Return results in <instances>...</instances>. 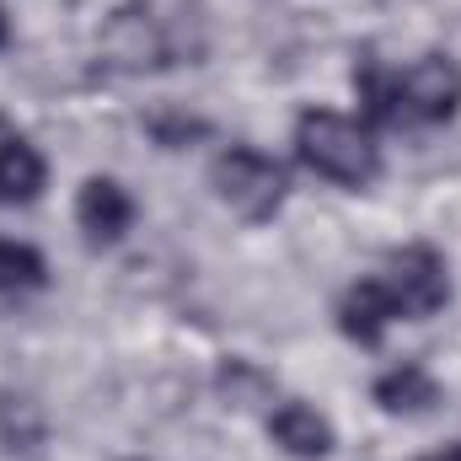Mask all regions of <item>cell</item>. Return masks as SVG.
<instances>
[{"label":"cell","instance_id":"7","mask_svg":"<svg viewBox=\"0 0 461 461\" xmlns=\"http://www.w3.org/2000/svg\"><path fill=\"white\" fill-rule=\"evenodd\" d=\"M392 322H402V317H397V301H392V290H386V279H381V274H375V279L348 285L344 306H339V328H344L354 344L375 348V344H381V333H386Z\"/></svg>","mask_w":461,"mask_h":461},{"label":"cell","instance_id":"8","mask_svg":"<svg viewBox=\"0 0 461 461\" xmlns=\"http://www.w3.org/2000/svg\"><path fill=\"white\" fill-rule=\"evenodd\" d=\"M268 435L285 456L295 461H322L333 451V424L312 408V402H279L268 413Z\"/></svg>","mask_w":461,"mask_h":461},{"label":"cell","instance_id":"9","mask_svg":"<svg viewBox=\"0 0 461 461\" xmlns=\"http://www.w3.org/2000/svg\"><path fill=\"white\" fill-rule=\"evenodd\" d=\"M375 408L381 413H402V419H413V413H429L435 402H440V381L424 370V365H397V370H386L381 381H375Z\"/></svg>","mask_w":461,"mask_h":461},{"label":"cell","instance_id":"2","mask_svg":"<svg viewBox=\"0 0 461 461\" xmlns=\"http://www.w3.org/2000/svg\"><path fill=\"white\" fill-rule=\"evenodd\" d=\"M295 150L301 161L328 177V183H344V188H365L375 172H381V156L370 145V134L354 123V118L333 113V108H312L295 123Z\"/></svg>","mask_w":461,"mask_h":461},{"label":"cell","instance_id":"6","mask_svg":"<svg viewBox=\"0 0 461 461\" xmlns=\"http://www.w3.org/2000/svg\"><path fill=\"white\" fill-rule=\"evenodd\" d=\"M76 226L86 230L92 247H108L134 226V199L129 188H118L113 177H86L76 194Z\"/></svg>","mask_w":461,"mask_h":461},{"label":"cell","instance_id":"12","mask_svg":"<svg viewBox=\"0 0 461 461\" xmlns=\"http://www.w3.org/2000/svg\"><path fill=\"white\" fill-rule=\"evenodd\" d=\"M215 392H221L226 408L247 413V408H263V402L274 397V381H268L252 359H230V365H221V375H215Z\"/></svg>","mask_w":461,"mask_h":461},{"label":"cell","instance_id":"13","mask_svg":"<svg viewBox=\"0 0 461 461\" xmlns=\"http://www.w3.org/2000/svg\"><path fill=\"white\" fill-rule=\"evenodd\" d=\"M424 461H461V446H446V451H435V456H424Z\"/></svg>","mask_w":461,"mask_h":461},{"label":"cell","instance_id":"10","mask_svg":"<svg viewBox=\"0 0 461 461\" xmlns=\"http://www.w3.org/2000/svg\"><path fill=\"white\" fill-rule=\"evenodd\" d=\"M49 183V161L27 140H0V204H32Z\"/></svg>","mask_w":461,"mask_h":461},{"label":"cell","instance_id":"4","mask_svg":"<svg viewBox=\"0 0 461 461\" xmlns=\"http://www.w3.org/2000/svg\"><path fill=\"white\" fill-rule=\"evenodd\" d=\"M103 54L113 59L118 70L145 76V70H161V65L177 59V38L161 27V16L150 5H123V11H113V22L103 27Z\"/></svg>","mask_w":461,"mask_h":461},{"label":"cell","instance_id":"14","mask_svg":"<svg viewBox=\"0 0 461 461\" xmlns=\"http://www.w3.org/2000/svg\"><path fill=\"white\" fill-rule=\"evenodd\" d=\"M5 38H11V27H5V16H0V49H5Z\"/></svg>","mask_w":461,"mask_h":461},{"label":"cell","instance_id":"3","mask_svg":"<svg viewBox=\"0 0 461 461\" xmlns=\"http://www.w3.org/2000/svg\"><path fill=\"white\" fill-rule=\"evenodd\" d=\"M210 183H215L221 204L236 210L241 221H268V215H279V204H285V194H290L285 167L268 161L263 150H247V145H236V150H226V156H215Z\"/></svg>","mask_w":461,"mask_h":461},{"label":"cell","instance_id":"5","mask_svg":"<svg viewBox=\"0 0 461 461\" xmlns=\"http://www.w3.org/2000/svg\"><path fill=\"white\" fill-rule=\"evenodd\" d=\"M386 290L397 301V317L419 322V317H435L446 301H451V274H446V258L435 247H402L392 252L386 263Z\"/></svg>","mask_w":461,"mask_h":461},{"label":"cell","instance_id":"1","mask_svg":"<svg viewBox=\"0 0 461 461\" xmlns=\"http://www.w3.org/2000/svg\"><path fill=\"white\" fill-rule=\"evenodd\" d=\"M354 86L370 118L381 123H446L461 108V65L446 54H424L397 76H381L375 65H365Z\"/></svg>","mask_w":461,"mask_h":461},{"label":"cell","instance_id":"11","mask_svg":"<svg viewBox=\"0 0 461 461\" xmlns=\"http://www.w3.org/2000/svg\"><path fill=\"white\" fill-rule=\"evenodd\" d=\"M49 285V263L27 241H0V295H32Z\"/></svg>","mask_w":461,"mask_h":461}]
</instances>
